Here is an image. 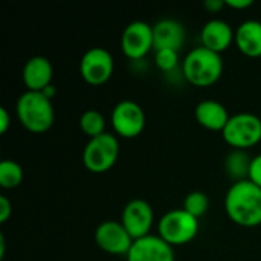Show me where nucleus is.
<instances>
[{"mask_svg":"<svg viewBox=\"0 0 261 261\" xmlns=\"http://www.w3.org/2000/svg\"><path fill=\"white\" fill-rule=\"evenodd\" d=\"M225 211L229 220L243 228L261 225V188L251 180L236 182L225 196Z\"/></svg>","mask_w":261,"mask_h":261,"instance_id":"obj_1","label":"nucleus"},{"mask_svg":"<svg viewBox=\"0 0 261 261\" xmlns=\"http://www.w3.org/2000/svg\"><path fill=\"white\" fill-rule=\"evenodd\" d=\"M15 115L21 127L34 135L46 133L55 122L52 99L43 92L26 90L21 93L15 102Z\"/></svg>","mask_w":261,"mask_h":261,"instance_id":"obj_2","label":"nucleus"},{"mask_svg":"<svg viewBox=\"0 0 261 261\" xmlns=\"http://www.w3.org/2000/svg\"><path fill=\"white\" fill-rule=\"evenodd\" d=\"M185 80L194 87H211L223 73V60L220 54H216L203 46H199L187 54L182 64Z\"/></svg>","mask_w":261,"mask_h":261,"instance_id":"obj_3","label":"nucleus"},{"mask_svg":"<svg viewBox=\"0 0 261 261\" xmlns=\"http://www.w3.org/2000/svg\"><path fill=\"white\" fill-rule=\"evenodd\" d=\"M199 219L188 214L184 208L165 213L158 225V236L170 246H184L196 239Z\"/></svg>","mask_w":261,"mask_h":261,"instance_id":"obj_4","label":"nucleus"},{"mask_svg":"<svg viewBox=\"0 0 261 261\" xmlns=\"http://www.w3.org/2000/svg\"><path fill=\"white\" fill-rule=\"evenodd\" d=\"M222 136L232 150L246 151L261 142V119L248 112L236 113L229 118Z\"/></svg>","mask_w":261,"mask_h":261,"instance_id":"obj_5","label":"nucleus"},{"mask_svg":"<svg viewBox=\"0 0 261 261\" xmlns=\"http://www.w3.org/2000/svg\"><path fill=\"white\" fill-rule=\"evenodd\" d=\"M119 158V141L115 135L104 133L89 139L83 150V164L93 174H102L113 168Z\"/></svg>","mask_w":261,"mask_h":261,"instance_id":"obj_6","label":"nucleus"},{"mask_svg":"<svg viewBox=\"0 0 261 261\" xmlns=\"http://www.w3.org/2000/svg\"><path fill=\"white\" fill-rule=\"evenodd\" d=\"M112 127L113 132L122 139H135L145 130L147 118L142 107L132 101L122 99L112 110Z\"/></svg>","mask_w":261,"mask_h":261,"instance_id":"obj_7","label":"nucleus"},{"mask_svg":"<svg viewBox=\"0 0 261 261\" xmlns=\"http://www.w3.org/2000/svg\"><path fill=\"white\" fill-rule=\"evenodd\" d=\"M115 70L113 55L104 47H92L80 60V75L89 86L106 84Z\"/></svg>","mask_w":261,"mask_h":261,"instance_id":"obj_8","label":"nucleus"},{"mask_svg":"<svg viewBox=\"0 0 261 261\" xmlns=\"http://www.w3.org/2000/svg\"><path fill=\"white\" fill-rule=\"evenodd\" d=\"M122 54L133 61L142 60L154 49L153 41V26L142 20H135L128 23L121 35Z\"/></svg>","mask_w":261,"mask_h":261,"instance_id":"obj_9","label":"nucleus"},{"mask_svg":"<svg viewBox=\"0 0 261 261\" xmlns=\"http://www.w3.org/2000/svg\"><path fill=\"white\" fill-rule=\"evenodd\" d=\"M95 243L96 246L110 255H125L132 249L135 240L127 232L118 220H104L95 229Z\"/></svg>","mask_w":261,"mask_h":261,"instance_id":"obj_10","label":"nucleus"},{"mask_svg":"<svg viewBox=\"0 0 261 261\" xmlns=\"http://www.w3.org/2000/svg\"><path fill=\"white\" fill-rule=\"evenodd\" d=\"M119 222L133 240H139L150 236L154 222V213L147 200L133 199L124 206Z\"/></svg>","mask_w":261,"mask_h":261,"instance_id":"obj_11","label":"nucleus"},{"mask_svg":"<svg viewBox=\"0 0 261 261\" xmlns=\"http://www.w3.org/2000/svg\"><path fill=\"white\" fill-rule=\"evenodd\" d=\"M127 261H174L173 246L165 243L159 236H147L135 240L128 251Z\"/></svg>","mask_w":261,"mask_h":261,"instance_id":"obj_12","label":"nucleus"},{"mask_svg":"<svg viewBox=\"0 0 261 261\" xmlns=\"http://www.w3.org/2000/svg\"><path fill=\"white\" fill-rule=\"evenodd\" d=\"M54 67L49 58L35 55L31 57L21 70V80L26 86V90L31 92H43L46 87L52 84Z\"/></svg>","mask_w":261,"mask_h":261,"instance_id":"obj_13","label":"nucleus"},{"mask_svg":"<svg viewBox=\"0 0 261 261\" xmlns=\"http://www.w3.org/2000/svg\"><path fill=\"white\" fill-rule=\"evenodd\" d=\"M234 38L236 31H232V28L220 18H213L206 21L200 31L202 46L220 55L229 49V46L234 43Z\"/></svg>","mask_w":261,"mask_h":261,"instance_id":"obj_14","label":"nucleus"},{"mask_svg":"<svg viewBox=\"0 0 261 261\" xmlns=\"http://www.w3.org/2000/svg\"><path fill=\"white\" fill-rule=\"evenodd\" d=\"M185 28L174 18H164L153 26V41L156 50H176L179 52L185 43Z\"/></svg>","mask_w":261,"mask_h":261,"instance_id":"obj_15","label":"nucleus"},{"mask_svg":"<svg viewBox=\"0 0 261 261\" xmlns=\"http://www.w3.org/2000/svg\"><path fill=\"white\" fill-rule=\"evenodd\" d=\"M194 116L199 125L210 132H223L229 121V113L223 104L214 99H205L200 101L194 109Z\"/></svg>","mask_w":261,"mask_h":261,"instance_id":"obj_16","label":"nucleus"},{"mask_svg":"<svg viewBox=\"0 0 261 261\" xmlns=\"http://www.w3.org/2000/svg\"><path fill=\"white\" fill-rule=\"evenodd\" d=\"M234 44L248 58L261 57V21L246 20L236 29Z\"/></svg>","mask_w":261,"mask_h":261,"instance_id":"obj_17","label":"nucleus"},{"mask_svg":"<svg viewBox=\"0 0 261 261\" xmlns=\"http://www.w3.org/2000/svg\"><path fill=\"white\" fill-rule=\"evenodd\" d=\"M251 162H252V158H249V154L242 150H232L226 156L225 171H226L228 177L232 180V184L248 180Z\"/></svg>","mask_w":261,"mask_h":261,"instance_id":"obj_18","label":"nucleus"},{"mask_svg":"<svg viewBox=\"0 0 261 261\" xmlns=\"http://www.w3.org/2000/svg\"><path fill=\"white\" fill-rule=\"evenodd\" d=\"M24 171L15 161L5 159L0 162V187L3 190H15L21 185Z\"/></svg>","mask_w":261,"mask_h":261,"instance_id":"obj_19","label":"nucleus"},{"mask_svg":"<svg viewBox=\"0 0 261 261\" xmlns=\"http://www.w3.org/2000/svg\"><path fill=\"white\" fill-rule=\"evenodd\" d=\"M80 128L81 132L89 138H98L106 132V119L102 116V113H99L98 110H86L81 116H80Z\"/></svg>","mask_w":261,"mask_h":261,"instance_id":"obj_20","label":"nucleus"},{"mask_svg":"<svg viewBox=\"0 0 261 261\" xmlns=\"http://www.w3.org/2000/svg\"><path fill=\"white\" fill-rule=\"evenodd\" d=\"M182 208L193 217L200 219L202 216L206 214V211L210 208V199L203 191H193L185 197Z\"/></svg>","mask_w":261,"mask_h":261,"instance_id":"obj_21","label":"nucleus"},{"mask_svg":"<svg viewBox=\"0 0 261 261\" xmlns=\"http://www.w3.org/2000/svg\"><path fill=\"white\" fill-rule=\"evenodd\" d=\"M154 63L162 72H173L179 64V52L176 50H156Z\"/></svg>","mask_w":261,"mask_h":261,"instance_id":"obj_22","label":"nucleus"},{"mask_svg":"<svg viewBox=\"0 0 261 261\" xmlns=\"http://www.w3.org/2000/svg\"><path fill=\"white\" fill-rule=\"evenodd\" d=\"M248 180H251L252 184H255L258 188H261V153L252 158Z\"/></svg>","mask_w":261,"mask_h":261,"instance_id":"obj_23","label":"nucleus"},{"mask_svg":"<svg viewBox=\"0 0 261 261\" xmlns=\"http://www.w3.org/2000/svg\"><path fill=\"white\" fill-rule=\"evenodd\" d=\"M12 216V203L6 196L0 197V223L8 222V219Z\"/></svg>","mask_w":261,"mask_h":261,"instance_id":"obj_24","label":"nucleus"},{"mask_svg":"<svg viewBox=\"0 0 261 261\" xmlns=\"http://www.w3.org/2000/svg\"><path fill=\"white\" fill-rule=\"evenodd\" d=\"M225 5L226 8H231L234 11H243V9H248L254 5L252 0H225Z\"/></svg>","mask_w":261,"mask_h":261,"instance_id":"obj_25","label":"nucleus"},{"mask_svg":"<svg viewBox=\"0 0 261 261\" xmlns=\"http://www.w3.org/2000/svg\"><path fill=\"white\" fill-rule=\"evenodd\" d=\"M11 127V115L8 112V109L0 107V133L5 135Z\"/></svg>","mask_w":261,"mask_h":261,"instance_id":"obj_26","label":"nucleus"},{"mask_svg":"<svg viewBox=\"0 0 261 261\" xmlns=\"http://www.w3.org/2000/svg\"><path fill=\"white\" fill-rule=\"evenodd\" d=\"M203 6L210 11V12H219L220 9L226 8L225 0H206L203 3Z\"/></svg>","mask_w":261,"mask_h":261,"instance_id":"obj_27","label":"nucleus"},{"mask_svg":"<svg viewBox=\"0 0 261 261\" xmlns=\"http://www.w3.org/2000/svg\"><path fill=\"white\" fill-rule=\"evenodd\" d=\"M43 93H44L49 99H52V98L55 96V93H57V89H55V86H54V84H50L49 87H46V89L43 90Z\"/></svg>","mask_w":261,"mask_h":261,"instance_id":"obj_28","label":"nucleus"},{"mask_svg":"<svg viewBox=\"0 0 261 261\" xmlns=\"http://www.w3.org/2000/svg\"><path fill=\"white\" fill-rule=\"evenodd\" d=\"M5 249H6V242H5V237L2 234L0 236V260L5 258Z\"/></svg>","mask_w":261,"mask_h":261,"instance_id":"obj_29","label":"nucleus"}]
</instances>
